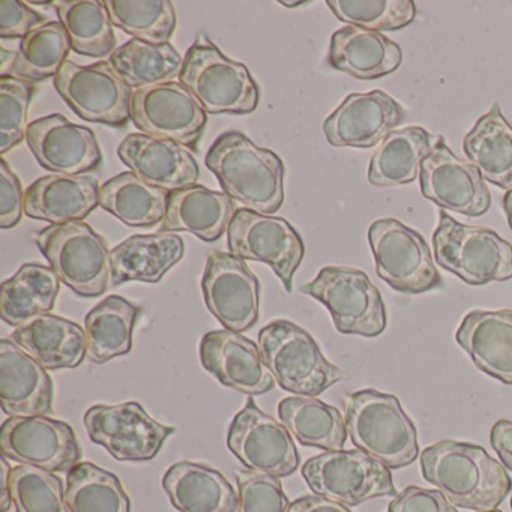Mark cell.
<instances>
[{
  "label": "cell",
  "mask_w": 512,
  "mask_h": 512,
  "mask_svg": "<svg viewBox=\"0 0 512 512\" xmlns=\"http://www.w3.org/2000/svg\"><path fill=\"white\" fill-rule=\"evenodd\" d=\"M422 476L452 505L470 511L496 509L511 493L505 467L482 446L442 440L422 451Z\"/></svg>",
  "instance_id": "1"
},
{
  "label": "cell",
  "mask_w": 512,
  "mask_h": 512,
  "mask_svg": "<svg viewBox=\"0 0 512 512\" xmlns=\"http://www.w3.org/2000/svg\"><path fill=\"white\" fill-rule=\"evenodd\" d=\"M206 167L217 176L224 193L248 211L269 215L283 205V161L244 134L230 131L218 137L206 155Z\"/></svg>",
  "instance_id": "2"
},
{
  "label": "cell",
  "mask_w": 512,
  "mask_h": 512,
  "mask_svg": "<svg viewBox=\"0 0 512 512\" xmlns=\"http://www.w3.org/2000/svg\"><path fill=\"white\" fill-rule=\"evenodd\" d=\"M347 434L353 445L389 469L418 458V431L395 395L376 389L353 392L344 400Z\"/></svg>",
  "instance_id": "3"
},
{
  "label": "cell",
  "mask_w": 512,
  "mask_h": 512,
  "mask_svg": "<svg viewBox=\"0 0 512 512\" xmlns=\"http://www.w3.org/2000/svg\"><path fill=\"white\" fill-rule=\"evenodd\" d=\"M263 362L284 391L304 397L317 395L341 380L347 373L328 361L314 338L289 320H277L259 332Z\"/></svg>",
  "instance_id": "4"
},
{
  "label": "cell",
  "mask_w": 512,
  "mask_h": 512,
  "mask_svg": "<svg viewBox=\"0 0 512 512\" xmlns=\"http://www.w3.org/2000/svg\"><path fill=\"white\" fill-rule=\"evenodd\" d=\"M59 280L83 298L104 295L112 286V259L103 236L85 221L52 224L35 235Z\"/></svg>",
  "instance_id": "5"
},
{
  "label": "cell",
  "mask_w": 512,
  "mask_h": 512,
  "mask_svg": "<svg viewBox=\"0 0 512 512\" xmlns=\"http://www.w3.org/2000/svg\"><path fill=\"white\" fill-rule=\"evenodd\" d=\"M184 58L182 85L193 92L209 115H250L259 104V88L248 68L230 61L203 37Z\"/></svg>",
  "instance_id": "6"
},
{
  "label": "cell",
  "mask_w": 512,
  "mask_h": 512,
  "mask_svg": "<svg viewBox=\"0 0 512 512\" xmlns=\"http://www.w3.org/2000/svg\"><path fill=\"white\" fill-rule=\"evenodd\" d=\"M436 262L470 286L512 278V245L494 230L466 226L439 212L433 233Z\"/></svg>",
  "instance_id": "7"
},
{
  "label": "cell",
  "mask_w": 512,
  "mask_h": 512,
  "mask_svg": "<svg viewBox=\"0 0 512 512\" xmlns=\"http://www.w3.org/2000/svg\"><path fill=\"white\" fill-rule=\"evenodd\" d=\"M299 290L328 308L335 329L341 334L373 338L385 331L382 295L359 269L326 266Z\"/></svg>",
  "instance_id": "8"
},
{
  "label": "cell",
  "mask_w": 512,
  "mask_h": 512,
  "mask_svg": "<svg viewBox=\"0 0 512 512\" xmlns=\"http://www.w3.org/2000/svg\"><path fill=\"white\" fill-rule=\"evenodd\" d=\"M302 476L314 494L346 506L398 494L391 469L358 448L316 455L302 466Z\"/></svg>",
  "instance_id": "9"
},
{
  "label": "cell",
  "mask_w": 512,
  "mask_h": 512,
  "mask_svg": "<svg viewBox=\"0 0 512 512\" xmlns=\"http://www.w3.org/2000/svg\"><path fill=\"white\" fill-rule=\"evenodd\" d=\"M368 242L376 262V274L386 284L404 293L421 295L442 286V277L421 233L395 218L374 221Z\"/></svg>",
  "instance_id": "10"
},
{
  "label": "cell",
  "mask_w": 512,
  "mask_h": 512,
  "mask_svg": "<svg viewBox=\"0 0 512 512\" xmlns=\"http://www.w3.org/2000/svg\"><path fill=\"white\" fill-rule=\"evenodd\" d=\"M53 82L65 103L85 121L125 127L131 119L133 88L110 62L82 67L67 61Z\"/></svg>",
  "instance_id": "11"
},
{
  "label": "cell",
  "mask_w": 512,
  "mask_h": 512,
  "mask_svg": "<svg viewBox=\"0 0 512 512\" xmlns=\"http://www.w3.org/2000/svg\"><path fill=\"white\" fill-rule=\"evenodd\" d=\"M227 244L233 256L271 266L284 289L292 292L293 275L301 266L305 247L289 221L238 209L227 229Z\"/></svg>",
  "instance_id": "12"
},
{
  "label": "cell",
  "mask_w": 512,
  "mask_h": 512,
  "mask_svg": "<svg viewBox=\"0 0 512 512\" xmlns=\"http://www.w3.org/2000/svg\"><path fill=\"white\" fill-rule=\"evenodd\" d=\"M131 119L146 136L197 149L208 124L206 110L181 82L136 89Z\"/></svg>",
  "instance_id": "13"
},
{
  "label": "cell",
  "mask_w": 512,
  "mask_h": 512,
  "mask_svg": "<svg viewBox=\"0 0 512 512\" xmlns=\"http://www.w3.org/2000/svg\"><path fill=\"white\" fill-rule=\"evenodd\" d=\"M92 442L103 446L119 461H149L157 457L175 428L155 421L139 403L92 406L85 413Z\"/></svg>",
  "instance_id": "14"
},
{
  "label": "cell",
  "mask_w": 512,
  "mask_h": 512,
  "mask_svg": "<svg viewBox=\"0 0 512 512\" xmlns=\"http://www.w3.org/2000/svg\"><path fill=\"white\" fill-rule=\"evenodd\" d=\"M227 446L245 467L275 478L292 475L301 463L286 425L266 415L253 398L233 419Z\"/></svg>",
  "instance_id": "15"
},
{
  "label": "cell",
  "mask_w": 512,
  "mask_h": 512,
  "mask_svg": "<svg viewBox=\"0 0 512 512\" xmlns=\"http://www.w3.org/2000/svg\"><path fill=\"white\" fill-rule=\"evenodd\" d=\"M0 449L8 460L49 472H70L82 451L73 427L47 416H11L0 430Z\"/></svg>",
  "instance_id": "16"
},
{
  "label": "cell",
  "mask_w": 512,
  "mask_h": 512,
  "mask_svg": "<svg viewBox=\"0 0 512 512\" xmlns=\"http://www.w3.org/2000/svg\"><path fill=\"white\" fill-rule=\"evenodd\" d=\"M202 290L206 307L229 331L241 334L259 320V280L239 257L212 253L203 272Z\"/></svg>",
  "instance_id": "17"
},
{
  "label": "cell",
  "mask_w": 512,
  "mask_h": 512,
  "mask_svg": "<svg viewBox=\"0 0 512 512\" xmlns=\"http://www.w3.org/2000/svg\"><path fill=\"white\" fill-rule=\"evenodd\" d=\"M421 193L445 211L481 217L491 206L485 179L473 164L460 160L440 136L421 166Z\"/></svg>",
  "instance_id": "18"
},
{
  "label": "cell",
  "mask_w": 512,
  "mask_h": 512,
  "mask_svg": "<svg viewBox=\"0 0 512 512\" xmlns=\"http://www.w3.org/2000/svg\"><path fill=\"white\" fill-rule=\"evenodd\" d=\"M406 110L380 89L350 94L326 119L323 133L335 148L370 149L406 121Z\"/></svg>",
  "instance_id": "19"
},
{
  "label": "cell",
  "mask_w": 512,
  "mask_h": 512,
  "mask_svg": "<svg viewBox=\"0 0 512 512\" xmlns=\"http://www.w3.org/2000/svg\"><path fill=\"white\" fill-rule=\"evenodd\" d=\"M26 142L41 167L59 175H85L103 161L94 131L59 113L31 122Z\"/></svg>",
  "instance_id": "20"
},
{
  "label": "cell",
  "mask_w": 512,
  "mask_h": 512,
  "mask_svg": "<svg viewBox=\"0 0 512 512\" xmlns=\"http://www.w3.org/2000/svg\"><path fill=\"white\" fill-rule=\"evenodd\" d=\"M203 368L227 388L248 395L271 391L275 379L260 355L259 344L239 332L212 331L200 343Z\"/></svg>",
  "instance_id": "21"
},
{
  "label": "cell",
  "mask_w": 512,
  "mask_h": 512,
  "mask_svg": "<svg viewBox=\"0 0 512 512\" xmlns=\"http://www.w3.org/2000/svg\"><path fill=\"white\" fill-rule=\"evenodd\" d=\"M118 157L140 179L167 193L196 185L200 175L193 152L185 146L143 133L125 137Z\"/></svg>",
  "instance_id": "22"
},
{
  "label": "cell",
  "mask_w": 512,
  "mask_h": 512,
  "mask_svg": "<svg viewBox=\"0 0 512 512\" xmlns=\"http://www.w3.org/2000/svg\"><path fill=\"white\" fill-rule=\"evenodd\" d=\"M0 404L8 416H44L53 410V382L47 368L11 338L0 341Z\"/></svg>",
  "instance_id": "23"
},
{
  "label": "cell",
  "mask_w": 512,
  "mask_h": 512,
  "mask_svg": "<svg viewBox=\"0 0 512 512\" xmlns=\"http://www.w3.org/2000/svg\"><path fill=\"white\" fill-rule=\"evenodd\" d=\"M403 52L391 38L358 26L334 32L328 64L356 80H379L400 68Z\"/></svg>",
  "instance_id": "24"
},
{
  "label": "cell",
  "mask_w": 512,
  "mask_h": 512,
  "mask_svg": "<svg viewBox=\"0 0 512 512\" xmlns=\"http://www.w3.org/2000/svg\"><path fill=\"white\" fill-rule=\"evenodd\" d=\"M455 338L479 370L512 385V310L470 311Z\"/></svg>",
  "instance_id": "25"
},
{
  "label": "cell",
  "mask_w": 512,
  "mask_h": 512,
  "mask_svg": "<svg viewBox=\"0 0 512 512\" xmlns=\"http://www.w3.org/2000/svg\"><path fill=\"white\" fill-rule=\"evenodd\" d=\"M100 188L94 176H43L26 190L25 214L52 224L83 221L100 206Z\"/></svg>",
  "instance_id": "26"
},
{
  "label": "cell",
  "mask_w": 512,
  "mask_h": 512,
  "mask_svg": "<svg viewBox=\"0 0 512 512\" xmlns=\"http://www.w3.org/2000/svg\"><path fill=\"white\" fill-rule=\"evenodd\" d=\"M235 214V203L226 193L191 185L170 193L160 232H190L202 241L214 242L227 232Z\"/></svg>",
  "instance_id": "27"
},
{
  "label": "cell",
  "mask_w": 512,
  "mask_h": 512,
  "mask_svg": "<svg viewBox=\"0 0 512 512\" xmlns=\"http://www.w3.org/2000/svg\"><path fill=\"white\" fill-rule=\"evenodd\" d=\"M11 340L47 370L76 368L88 356L82 326L55 314H43L16 328Z\"/></svg>",
  "instance_id": "28"
},
{
  "label": "cell",
  "mask_w": 512,
  "mask_h": 512,
  "mask_svg": "<svg viewBox=\"0 0 512 512\" xmlns=\"http://www.w3.org/2000/svg\"><path fill=\"white\" fill-rule=\"evenodd\" d=\"M163 487L179 512H236L239 494L226 476L203 464L181 461L163 478Z\"/></svg>",
  "instance_id": "29"
},
{
  "label": "cell",
  "mask_w": 512,
  "mask_h": 512,
  "mask_svg": "<svg viewBox=\"0 0 512 512\" xmlns=\"http://www.w3.org/2000/svg\"><path fill=\"white\" fill-rule=\"evenodd\" d=\"M184 241L176 233L134 235L110 251L112 286L142 281L157 284L184 257Z\"/></svg>",
  "instance_id": "30"
},
{
  "label": "cell",
  "mask_w": 512,
  "mask_h": 512,
  "mask_svg": "<svg viewBox=\"0 0 512 512\" xmlns=\"http://www.w3.org/2000/svg\"><path fill=\"white\" fill-rule=\"evenodd\" d=\"M439 139L422 127L392 131L371 157L368 182L374 187L391 188L415 181Z\"/></svg>",
  "instance_id": "31"
},
{
  "label": "cell",
  "mask_w": 512,
  "mask_h": 512,
  "mask_svg": "<svg viewBox=\"0 0 512 512\" xmlns=\"http://www.w3.org/2000/svg\"><path fill=\"white\" fill-rule=\"evenodd\" d=\"M463 151L485 181L512 190V127L499 104L494 103L464 137Z\"/></svg>",
  "instance_id": "32"
},
{
  "label": "cell",
  "mask_w": 512,
  "mask_h": 512,
  "mask_svg": "<svg viewBox=\"0 0 512 512\" xmlns=\"http://www.w3.org/2000/svg\"><path fill=\"white\" fill-rule=\"evenodd\" d=\"M61 289L58 274L49 266L26 263L2 284L0 317L11 326L25 325L35 317L50 314Z\"/></svg>",
  "instance_id": "33"
},
{
  "label": "cell",
  "mask_w": 512,
  "mask_h": 512,
  "mask_svg": "<svg viewBox=\"0 0 512 512\" xmlns=\"http://www.w3.org/2000/svg\"><path fill=\"white\" fill-rule=\"evenodd\" d=\"M278 415L301 445L325 451H343L346 445V419L337 407L316 397H289L281 400Z\"/></svg>",
  "instance_id": "34"
},
{
  "label": "cell",
  "mask_w": 512,
  "mask_h": 512,
  "mask_svg": "<svg viewBox=\"0 0 512 512\" xmlns=\"http://www.w3.org/2000/svg\"><path fill=\"white\" fill-rule=\"evenodd\" d=\"M140 313V307L118 295L109 296L92 308L85 320L88 358L95 364H106L130 353Z\"/></svg>",
  "instance_id": "35"
},
{
  "label": "cell",
  "mask_w": 512,
  "mask_h": 512,
  "mask_svg": "<svg viewBox=\"0 0 512 512\" xmlns=\"http://www.w3.org/2000/svg\"><path fill=\"white\" fill-rule=\"evenodd\" d=\"M170 193L152 187L136 173L124 172L100 188V206L130 227L163 223Z\"/></svg>",
  "instance_id": "36"
},
{
  "label": "cell",
  "mask_w": 512,
  "mask_h": 512,
  "mask_svg": "<svg viewBox=\"0 0 512 512\" xmlns=\"http://www.w3.org/2000/svg\"><path fill=\"white\" fill-rule=\"evenodd\" d=\"M55 7L74 52L89 58H106L115 53V32L106 2L62 0Z\"/></svg>",
  "instance_id": "37"
},
{
  "label": "cell",
  "mask_w": 512,
  "mask_h": 512,
  "mask_svg": "<svg viewBox=\"0 0 512 512\" xmlns=\"http://www.w3.org/2000/svg\"><path fill=\"white\" fill-rule=\"evenodd\" d=\"M110 65L133 89L169 83L181 76L184 58L172 44L131 40L115 50Z\"/></svg>",
  "instance_id": "38"
},
{
  "label": "cell",
  "mask_w": 512,
  "mask_h": 512,
  "mask_svg": "<svg viewBox=\"0 0 512 512\" xmlns=\"http://www.w3.org/2000/svg\"><path fill=\"white\" fill-rule=\"evenodd\" d=\"M65 499L71 512H130V497L118 476L95 464L79 463L68 472Z\"/></svg>",
  "instance_id": "39"
},
{
  "label": "cell",
  "mask_w": 512,
  "mask_h": 512,
  "mask_svg": "<svg viewBox=\"0 0 512 512\" xmlns=\"http://www.w3.org/2000/svg\"><path fill=\"white\" fill-rule=\"evenodd\" d=\"M71 49L70 37L62 23L47 22L23 38L11 76L31 83L56 77Z\"/></svg>",
  "instance_id": "40"
},
{
  "label": "cell",
  "mask_w": 512,
  "mask_h": 512,
  "mask_svg": "<svg viewBox=\"0 0 512 512\" xmlns=\"http://www.w3.org/2000/svg\"><path fill=\"white\" fill-rule=\"evenodd\" d=\"M113 26L134 40L169 44L176 28V13L169 0H109Z\"/></svg>",
  "instance_id": "41"
},
{
  "label": "cell",
  "mask_w": 512,
  "mask_h": 512,
  "mask_svg": "<svg viewBox=\"0 0 512 512\" xmlns=\"http://www.w3.org/2000/svg\"><path fill=\"white\" fill-rule=\"evenodd\" d=\"M326 5L347 26L374 32L400 31L416 17L412 0H328Z\"/></svg>",
  "instance_id": "42"
},
{
  "label": "cell",
  "mask_w": 512,
  "mask_h": 512,
  "mask_svg": "<svg viewBox=\"0 0 512 512\" xmlns=\"http://www.w3.org/2000/svg\"><path fill=\"white\" fill-rule=\"evenodd\" d=\"M11 497L17 512H71L61 478L40 467H13Z\"/></svg>",
  "instance_id": "43"
},
{
  "label": "cell",
  "mask_w": 512,
  "mask_h": 512,
  "mask_svg": "<svg viewBox=\"0 0 512 512\" xmlns=\"http://www.w3.org/2000/svg\"><path fill=\"white\" fill-rule=\"evenodd\" d=\"M34 94V83L16 76L0 77V154H7L26 139Z\"/></svg>",
  "instance_id": "44"
},
{
  "label": "cell",
  "mask_w": 512,
  "mask_h": 512,
  "mask_svg": "<svg viewBox=\"0 0 512 512\" xmlns=\"http://www.w3.org/2000/svg\"><path fill=\"white\" fill-rule=\"evenodd\" d=\"M235 475L239 488L236 512H289L290 502L280 478L253 470H236Z\"/></svg>",
  "instance_id": "45"
},
{
  "label": "cell",
  "mask_w": 512,
  "mask_h": 512,
  "mask_svg": "<svg viewBox=\"0 0 512 512\" xmlns=\"http://www.w3.org/2000/svg\"><path fill=\"white\" fill-rule=\"evenodd\" d=\"M25 194L20 179L7 161L0 160V227L11 229L22 220Z\"/></svg>",
  "instance_id": "46"
},
{
  "label": "cell",
  "mask_w": 512,
  "mask_h": 512,
  "mask_svg": "<svg viewBox=\"0 0 512 512\" xmlns=\"http://www.w3.org/2000/svg\"><path fill=\"white\" fill-rule=\"evenodd\" d=\"M386 512H458L455 505L440 490L430 488H404L400 494L389 503Z\"/></svg>",
  "instance_id": "47"
},
{
  "label": "cell",
  "mask_w": 512,
  "mask_h": 512,
  "mask_svg": "<svg viewBox=\"0 0 512 512\" xmlns=\"http://www.w3.org/2000/svg\"><path fill=\"white\" fill-rule=\"evenodd\" d=\"M46 17L19 0L0 2V37L25 38L29 32L46 25Z\"/></svg>",
  "instance_id": "48"
},
{
  "label": "cell",
  "mask_w": 512,
  "mask_h": 512,
  "mask_svg": "<svg viewBox=\"0 0 512 512\" xmlns=\"http://www.w3.org/2000/svg\"><path fill=\"white\" fill-rule=\"evenodd\" d=\"M491 446L499 455L503 466L512 472V421H497L491 430Z\"/></svg>",
  "instance_id": "49"
},
{
  "label": "cell",
  "mask_w": 512,
  "mask_h": 512,
  "mask_svg": "<svg viewBox=\"0 0 512 512\" xmlns=\"http://www.w3.org/2000/svg\"><path fill=\"white\" fill-rule=\"evenodd\" d=\"M289 512H352L349 506L343 503L334 502L326 497L311 494V496H302L290 503Z\"/></svg>",
  "instance_id": "50"
},
{
  "label": "cell",
  "mask_w": 512,
  "mask_h": 512,
  "mask_svg": "<svg viewBox=\"0 0 512 512\" xmlns=\"http://www.w3.org/2000/svg\"><path fill=\"white\" fill-rule=\"evenodd\" d=\"M11 472L13 467L8 463L7 457H2V472H0V512H8L13 505L11 497Z\"/></svg>",
  "instance_id": "51"
},
{
  "label": "cell",
  "mask_w": 512,
  "mask_h": 512,
  "mask_svg": "<svg viewBox=\"0 0 512 512\" xmlns=\"http://www.w3.org/2000/svg\"><path fill=\"white\" fill-rule=\"evenodd\" d=\"M503 211H505L506 220L512 230V190L506 191L505 197H503Z\"/></svg>",
  "instance_id": "52"
},
{
  "label": "cell",
  "mask_w": 512,
  "mask_h": 512,
  "mask_svg": "<svg viewBox=\"0 0 512 512\" xmlns=\"http://www.w3.org/2000/svg\"><path fill=\"white\" fill-rule=\"evenodd\" d=\"M310 2H281V5H284V7H302V5H308Z\"/></svg>",
  "instance_id": "53"
},
{
  "label": "cell",
  "mask_w": 512,
  "mask_h": 512,
  "mask_svg": "<svg viewBox=\"0 0 512 512\" xmlns=\"http://www.w3.org/2000/svg\"><path fill=\"white\" fill-rule=\"evenodd\" d=\"M484 512H502V511H500V509L496 508V509H491V511H484Z\"/></svg>",
  "instance_id": "54"
},
{
  "label": "cell",
  "mask_w": 512,
  "mask_h": 512,
  "mask_svg": "<svg viewBox=\"0 0 512 512\" xmlns=\"http://www.w3.org/2000/svg\"><path fill=\"white\" fill-rule=\"evenodd\" d=\"M511 509H512V497H511Z\"/></svg>",
  "instance_id": "55"
}]
</instances>
